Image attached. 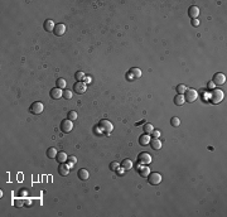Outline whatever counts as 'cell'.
Here are the masks:
<instances>
[{"label":"cell","instance_id":"6da1fadb","mask_svg":"<svg viewBox=\"0 0 227 217\" xmlns=\"http://www.w3.org/2000/svg\"><path fill=\"white\" fill-rule=\"evenodd\" d=\"M223 97H225V95H223V92L221 90H218V88L212 90V94H211V102L212 104H219V102L223 100Z\"/></svg>","mask_w":227,"mask_h":217},{"label":"cell","instance_id":"7a4b0ae2","mask_svg":"<svg viewBox=\"0 0 227 217\" xmlns=\"http://www.w3.org/2000/svg\"><path fill=\"white\" fill-rule=\"evenodd\" d=\"M99 127H100L101 130H102V131H104L105 134H107V135H109V134H110L111 131H112L114 125L109 121V120H101L100 124H99Z\"/></svg>","mask_w":227,"mask_h":217},{"label":"cell","instance_id":"3957f363","mask_svg":"<svg viewBox=\"0 0 227 217\" xmlns=\"http://www.w3.org/2000/svg\"><path fill=\"white\" fill-rule=\"evenodd\" d=\"M43 110H44V105L42 104V102H39V101L33 102V104L30 105V107H29V111L32 114H34V115H39V114L43 112Z\"/></svg>","mask_w":227,"mask_h":217},{"label":"cell","instance_id":"277c9868","mask_svg":"<svg viewBox=\"0 0 227 217\" xmlns=\"http://www.w3.org/2000/svg\"><path fill=\"white\" fill-rule=\"evenodd\" d=\"M197 91L194 90V88H188V90L184 92V100H186L187 102H194L195 100H197Z\"/></svg>","mask_w":227,"mask_h":217},{"label":"cell","instance_id":"5b68a950","mask_svg":"<svg viewBox=\"0 0 227 217\" xmlns=\"http://www.w3.org/2000/svg\"><path fill=\"white\" fill-rule=\"evenodd\" d=\"M86 90H87V86H86V84L83 81H77L75 85H73V91H75L76 94H78V95L85 94Z\"/></svg>","mask_w":227,"mask_h":217},{"label":"cell","instance_id":"8992f818","mask_svg":"<svg viewBox=\"0 0 227 217\" xmlns=\"http://www.w3.org/2000/svg\"><path fill=\"white\" fill-rule=\"evenodd\" d=\"M148 182L152 186L159 184L160 182H162V175H160L159 173H156V172H154V173H149V175H148Z\"/></svg>","mask_w":227,"mask_h":217},{"label":"cell","instance_id":"52a82bcc","mask_svg":"<svg viewBox=\"0 0 227 217\" xmlns=\"http://www.w3.org/2000/svg\"><path fill=\"white\" fill-rule=\"evenodd\" d=\"M72 129H73L72 120L67 119V120H63V121L61 123V130L63 133H69V131H72Z\"/></svg>","mask_w":227,"mask_h":217},{"label":"cell","instance_id":"ba28073f","mask_svg":"<svg viewBox=\"0 0 227 217\" xmlns=\"http://www.w3.org/2000/svg\"><path fill=\"white\" fill-rule=\"evenodd\" d=\"M138 159H139V163H141V164H144V165L152 163V157H150L149 153H145V151H143V153L139 154Z\"/></svg>","mask_w":227,"mask_h":217},{"label":"cell","instance_id":"9c48e42d","mask_svg":"<svg viewBox=\"0 0 227 217\" xmlns=\"http://www.w3.org/2000/svg\"><path fill=\"white\" fill-rule=\"evenodd\" d=\"M212 82H213L215 85H218V86H221V85H223L226 82V76L223 75V73H215V76H213V80H212Z\"/></svg>","mask_w":227,"mask_h":217},{"label":"cell","instance_id":"30bf717a","mask_svg":"<svg viewBox=\"0 0 227 217\" xmlns=\"http://www.w3.org/2000/svg\"><path fill=\"white\" fill-rule=\"evenodd\" d=\"M198 15H200V8L195 5L189 6V9H188V16L192 19H197Z\"/></svg>","mask_w":227,"mask_h":217},{"label":"cell","instance_id":"8fae6325","mask_svg":"<svg viewBox=\"0 0 227 217\" xmlns=\"http://www.w3.org/2000/svg\"><path fill=\"white\" fill-rule=\"evenodd\" d=\"M53 33H54L57 37H61V36H63V34L66 33V25H64V24H62V23H59V24H56Z\"/></svg>","mask_w":227,"mask_h":217},{"label":"cell","instance_id":"7c38bea8","mask_svg":"<svg viewBox=\"0 0 227 217\" xmlns=\"http://www.w3.org/2000/svg\"><path fill=\"white\" fill-rule=\"evenodd\" d=\"M58 173H59V175H62V177H66V175H68V173H69V167H68V164H66V163H59Z\"/></svg>","mask_w":227,"mask_h":217},{"label":"cell","instance_id":"4fadbf2b","mask_svg":"<svg viewBox=\"0 0 227 217\" xmlns=\"http://www.w3.org/2000/svg\"><path fill=\"white\" fill-rule=\"evenodd\" d=\"M49 95H51V97H52V99L58 100V99H61L62 96H63V91H62V88L56 87V88H52L51 92H49Z\"/></svg>","mask_w":227,"mask_h":217},{"label":"cell","instance_id":"5bb4252c","mask_svg":"<svg viewBox=\"0 0 227 217\" xmlns=\"http://www.w3.org/2000/svg\"><path fill=\"white\" fill-rule=\"evenodd\" d=\"M77 175H78V179H81V181H87L88 179V177H90V173H88V170L87 169H78V173H77Z\"/></svg>","mask_w":227,"mask_h":217},{"label":"cell","instance_id":"9a60e30c","mask_svg":"<svg viewBox=\"0 0 227 217\" xmlns=\"http://www.w3.org/2000/svg\"><path fill=\"white\" fill-rule=\"evenodd\" d=\"M44 29L47 30V32H53L54 30V27H56V24L53 23V20H51V19H47L44 22Z\"/></svg>","mask_w":227,"mask_h":217},{"label":"cell","instance_id":"2e32d148","mask_svg":"<svg viewBox=\"0 0 227 217\" xmlns=\"http://www.w3.org/2000/svg\"><path fill=\"white\" fill-rule=\"evenodd\" d=\"M150 145H152V149L159 150L160 148H162V142H160L159 139H155V138H153V139H150Z\"/></svg>","mask_w":227,"mask_h":217},{"label":"cell","instance_id":"e0dca14e","mask_svg":"<svg viewBox=\"0 0 227 217\" xmlns=\"http://www.w3.org/2000/svg\"><path fill=\"white\" fill-rule=\"evenodd\" d=\"M149 143H150V136L148 135V134H143V135L139 138V144H140L141 146L148 145Z\"/></svg>","mask_w":227,"mask_h":217},{"label":"cell","instance_id":"ac0fdd59","mask_svg":"<svg viewBox=\"0 0 227 217\" xmlns=\"http://www.w3.org/2000/svg\"><path fill=\"white\" fill-rule=\"evenodd\" d=\"M121 165H123V168L125 170H130V169H132V167H134V163H132L131 159H124Z\"/></svg>","mask_w":227,"mask_h":217},{"label":"cell","instance_id":"d6986e66","mask_svg":"<svg viewBox=\"0 0 227 217\" xmlns=\"http://www.w3.org/2000/svg\"><path fill=\"white\" fill-rule=\"evenodd\" d=\"M57 154H58V151H57V149L56 148H48L47 149V157L49 158V159H56V157H57Z\"/></svg>","mask_w":227,"mask_h":217},{"label":"cell","instance_id":"ffe728a7","mask_svg":"<svg viewBox=\"0 0 227 217\" xmlns=\"http://www.w3.org/2000/svg\"><path fill=\"white\" fill-rule=\"evenodd\" d=\"M67 154L63 153V151H59V153L57 154V157H56V159H57L58 163H66L67 162Z\"/></svg>","mask_w":227,"mask_h":217},{"label":"cell","instance_id":"44dd1931","mask_svg":"<svg viewBox=\"0 0 227 217\" xmlns=\"http://www.w3.org/2000/svg\"><path fill=\"white\" fill-rule=\"evenodd\" d=\"M184 101H186V100H184V95H179L178 94L176 97H174V104H176L177 106H182L184 104Z\"/></svg>","mask_w":227,"mask_h":217},{"label":"cell","instance_id":"7402d4cb","mask_svg":"<svg viewBox=\"0 0 227 217\" xmlns=\"http://www.w3.org/2000/svg\"><path fill=\"white\" fill-rule=\"evenodd\" d=\"M130 73L132 75V77H134V78H140L141 71H140V68L134 67V68H131V70H130Z\"/></svg>","mask_w":227,"mask_h":217},{"label":"cell","instance_id":"603a6c76","mask_svg":"<svg viewBox=\"0 0 227 217\" xmlns=\"http://www.w3.org/2000/svg\"><path fill=\"white\" fill-rule=\"evenodd\" d=\"M149 173H150V169L148 167H145V165L139 169V174H140V177H148Z\"/></svg>","mask_w":227,"mask_h":217},{"label":"cell","instance_id":"cb8c5ba5","mask_svg":"<svg viewBox=\"0 0 227 217\" xmlns=\"http://www.w3.org/2000/svg\"><path fill=\"white\" fill-rule=\"evenodd\" d=\"M176 90H177V92H178L179 95H184V92H186V91L188 90V87H187L186 85H178Z\"/></svg>","mask_w":227,"mask_h":217},{"label":"cell","instance_id":"d4e9b609","mask_svg":"<svg viewBox=\"0 0 227 217\" xmlns=\"http://www.w3.org/2000/svg\"><path fill=\"white\" fill-rule=\"evenodd\" d=\"M25 205V199H23V198H16V199H14V206L15 207H23V206Z\"/></svg>","mask_w":227,"mask_h":217},{"label":"cell","instance_id":"484cf974","mask_svg":"<svg viewBox=\"0 0 227 217\" xmlns=\"http://www.w3.org/2000/svg\"><path fill=\"white\" fill-rule=\"evenodd\" d=\"M67 162H68V167H69V168H72L73 165L77 163V158H76L75 155H71V157H68V158H67Z\"/></svg>","mask_w":227,"mask_h":217},{"label":"cell","instance_id":"4316f807","mask_svg":"<svg viewBox=\"0 0 227 217\" xmlns=\"http://www.w3.org/2000/svg\"><path fill=\"white\" fill-rule=\"evenodd\" d=\"M170 125H172V126H174V127L179 126V125H180V120H179V118H177V116H174V118H172V119H170Z\"/></svg>","mask_w":227,"mask_h":217},{"label":"cell","instance_id":"83f0119b","mask_svg":"<svg viewBox=\"0 0 227 217\" xmlns=\"http://www.w3.org/2000/svg\"><path fill=\"white\" fill-rule=\"evenodd\" d=\"M153 130H154V127H153L152 124H145V125H144V133L145 134H148V135H149V134L153 133Z\"/></svg>","mask_w":227,"mask_h":217},{"label":"cell","instance_id":"f1b7e54d","mask_svg":"<svg viewBox=\"0 0 227 217\" xmlns=\"http://www.w3.org/2000/svg\"><path fill=\"white\" fill-rule=\"evenodd\" d=\"M67 118H68L69 120H72V121H75V120L78 118V116H77V112L73 111V110H71V111H68V114H67Z\"/></svg>","mask_w":227,"mask_h":217},{"label":"cell","instance_id":"f546056e","mask_svg":"<svg viewBox=\"0 0 227 217\" xmlns=\"http://www.w3.org/2000/svg\"><path fill=\"white\" fill-rule=\"evenodd\" d=\"M85 77H86L85 73L81 72V71H77V72H76V75H75V78L77 81H83V80H85Z\"/></svg>","mask_w":227,"mask_h":217},{"label":"cell","instance_id":"4dcf8cb0","mask_svg":"<svg viewBox=\"0 0 227 217\" xmlns=\"http://www.w3.org/2000/svg\"><path fill=\"white\" fill-rule=\"evenodd\" d=\"M56 84H57V87H58V88H64L66 85H67V82H66L63 78H58Z\"/></svg>","mask_w":227,"mask_h":217},{"label":"cell","instance_id":"1f68e13d","mask_svg":"<svg viewBox=\"0 0 227 217\" xmlns=\"http://www.w3.org/2000/svg\"><path fill=\"white\" fill-rule=\"evenodd\" d=\"M63 99H64V100H69V99H72V91H69V90H64V91H63Z\"/></svg>","mask_w":227,"mask_h":217},{"label":"cell","instance_id":"d6a6232c","mask_svg":"<svg viewBox=\"0 0 227 217\" xmlns=\"http://www.w3.org/2000/svg\"><path fill=\"white\" fill-rule=\"evenodd\" d=\"M119 167H120V164L116 163V162H112V163L110 164V169H111V170H117Z\"/></svg>","mask_w":227,"mask_h":217},{"label":"cell","instance_id":"836d02e7","mask_svg":"<svg viewBox=\"0 0 227 217\" xmlns=\"http://www.w3.org/2000/svg\"><path fill=\"white\" fill-rule=\"evenodd\" d=\"M152 135H153V138H155V139H158V138L160 136V131H159V130H153Z\"/></svg>","mask_w":227,"mask_h":217},{"label":"cell","instance_id":"e575fe53","mask_svg":"<svg viewBox=\"0 0 227 217\" xmlns=\"http://www.w3.org/2000/svg\"><path fill=\"white\" fill-rule=\"evenodd\" d=\"M192 25H193V27H198V25H200V20H198V19H192Z\"/></svg>","mask_w":227,"mask_h":217},{"label":"cell","instance_id":"d590c367","mask_svg":"<svg viewBox=\"0 0 227 217\" xmlns=\"http://www.w3.org/2000/svg\"><path fill=\"white\" fill-rule=\"evenodd\" d=\"M207 88H209V90H215V84L212 81H209L207 84Z\"/></svg>","mask_w":227,"mask_h":217},{"label":"cell","instance_id":"8d00e7d4","mask_svg":"<svg viewBox=\"0 0 227 217\" xmlns=\"http://www.w3.org/2000/svg\"><path fill=\"white\" fill-rule=\"evenodd\" d=\"M19 196H20V197H25V196H27V191H25V189H20V191H19Z\"/></svg>","mask_w":227,"mask_h":217},{"label":"cell","instance_id":"74e56055","mask_svg":"<svg viewBox=\"0 0 227 217\" xmlns=\"http://www.w3.org/2000/svg\"><path fill=\"white\" fill-rule=\"evenodd\" d=\"M85 81H86V84H90V82H91V77H85Z\"/></svg>","mask_w":227,"mask_h":217},{"label":"cell","instance_id":"f35d334b","mask_svg":"<svg viewBox=\"0 0 227 217\" xmlns=\"http://www.w3.org/2000/svg\"><path fill=\"white\" fill-rule=\"evenodd\" d=\"M30 203H32V202H30V201H29V199H25V205H27V206H29V205H30Z\"/></svg>","mask_w":227,"mask_h":217}]
</instances>
